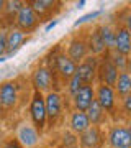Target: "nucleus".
I'll return each instance as SVG.
<instances>
[{
    "label": "nucleus",
    "mask_w": 131,
    "mask_h": 148,
    "mask_svg": "<svg viewBox=\"0 0 131 148\" xmlns=\"http://www.w3.org/2000/svg\"><path fill=\"white\" fill-rule=\"evenodd\" d=\"M94 89H95V102L103 109V112L108 115V119L115 120L116 112H118V99H116L113 87H108L105 84H94Z\"/></svg>",
    "instance_id": "f257e3e1"
},
{
    "label": "nucleus",
    "mask_w": 131,
    "mask_h": 148,
    "mask_svg": "<svg viewBox=\"0 0 131 148\" xmlns=\"http://www.w3.org/2000/svg\"><path fill=\"white\" fill-rule=\"evenodd\" d=\"M84 5H85V2H84V0H82V2H79V3H77V7H79V8H84Z\"/></svg>",
    "instance_id": "473e14b6"
},
{
    "label": "nucleus",
    "mask_w": 131,
    "mask_h": 148,
    "mask_svg": "<svg viewBox=\"0 0 131 148\" xmlns=\"http://www.w3.org/2000/svg\"><path fill=\"white\" fill-rule=\"evenodd\" d=\"M82 86H84V82H82V79L79 77V74L75 73L72 77H71L67 82H66V92H67L69 97H72V95L75 94V92H77V90L80 89Z\"/></svg>",
    "instance_id": "393cba45"
},
{
    "label": "nucleus",
    "mask_w": 131,
    "mask_h": 148,
    "mask_svg": "<svg viewBox=\"0 0 131 148\" xmlns=\"http://www.w3.org/2000/svg\"><path fill=\"white\" fill-rule=\"evenodd\" d=\"M98 32H100V38H102V41L105 45V49H107V53L108 51H113V43H115V28L111 27V25H98Z\"/></svg>",
    "instance_id": "4be33fe9"
},
{
    "label": "nucleus",
    "mask_w": 131,
    "mask_h": 148,
    "mask_svg": "<svg viewBox=\"0 0 131 148\" xmlns=\"http://www.w3.org/2000/svg\"><path fill=\"white\" fill-rule=\"evenodd\" d=\"M85 115H87V119H89L90 125H94V127H102V125H105L107 122L110 120L108 115L103 112V109H102L95 101L92 102L90 107L85 110Z\"/></svg>",
    "instance_id": "412c9836"
},
{
    "label": "nucleus",
    "mask_w": 131,
    "mask_h": 148,
    "mask_svg": "<svg viewBox=\"0 0 131 148\" xmlns=\"http://www.w3.org/2000/svg\"><path fill=\"white\" fill-rule=\"evenodd\" d=\"M26 41V35L21 33L20 30H16L15 27H10L7 30V58L13 56V54L23 46V43Z\"/></svg>",
    "instance_id": "f3484780"
},
{
    "label": "nucleus",
    "mask_w": 131,
    "mask_h": 148,
    "mask_svg": "<svg viewBox=\"0 0 131 148\" xmlns=\"http://www.w3.org/2000/svg\"><path fill=\"white\" fill-rule=\"evenodd\" d=\"M66 56L69 59H72L75 64H79L80 61H84L87 56H89V46H87V40L84 36H79V35H74L67 43V48H66Z\"/></svg>",
    "instance_id": "9d476101"
},
{
    "label": "nucleus",
    "mask_w": 131,
    "mask_h": 148,
    "mask_svg": "<svg viewBox=\"0 0 131 148\" xmlns=\"http://www.w3.org/2000/svg\"><path fill=\"white\" fill-rule=\"evenodd\" d=\"M118 109H120L126 117H130V114H131V94L123 97V99L118 102Z\"/></svg>",
    "instance_id": "bb28decb"
},
{
    "label": "nucleus",
    "mask_w": 131,
    "mask_h": 148,
    "mask_svg": "<svg viewBox=\"0 0 131 148\" xmlns=\"http://www.w3.org/2000/svg\"><path fill=\"white\" fill-rule=\"evenodd\" d=\"M21 5H23V2H20V0H5V7H3L2 15L5 20L10 21L12 27H13V20H15L18 10L21 8Z\"/></svg>",
    "instance_id": "5701e85b"
},
{
    "label": "nucleus",
    "mask_w": 131,
    "mask_h": 148,
    "mask_svg": "<svg viewBox=\"0 0 131 148\" xmlns=\"http://www.w3.org/2000/svg\"><path fill=\"white\" fill-rule=\"evenodd\" d=\"M118 77V69L113 66V63L108 58V53H105L98 61V69H97V81L95 84H105L108 87H113Z\"/></svg>",
    "instance_id": "0eeeda50"
},
{
    "label": "nucleus",
    "mask_w": 131,
    "mask_h": 148,
    "mask_svg": "<svg viewBox=\"0 0 131 148\" xmlns=\"http://www.w3.org/2000/svg\"><path fill=\"white\" fill-rule=\"evenodd\" d=\"M44 107H46L48 127H56L64 114V97L59 90H49L44 94Z\"/></svg>",
    "instance_id": "7ed1b4c3"
},
{
    "label": "nucleus",
    "mask_w": 131,
    "mask_h": 148,
    "mask_svg": "<svg viewBox=\"0 0 131 148\" xmlns=\"http://www.w3.org/2000/svg\"><path fill=\"white\" fill-rule=\"evenodd\" d=\"M28 5L33 8V12L38 15V18L41 21H44L46 18H51L56 12L61 10V5L59 2H54V0H30Z\"/></svg>",
    "instance_id": "2eb2a0df"
},
{
    "label": "nucleus",
    "mask_w": 131,
    "mask_h": 148,
    "mask_svg": "<svg viewBox=\"0 0 131 148\" xmlns=\"http://www.w3.org/2000/svg\"><path fill=\"white\" fill-rule=\"evenodd\" d=\"M30 119L31 125L36 128L39 133H43L48 128V120H46V107H44V94L33 90L31 99H30Z\"/></svg>",
    "instance_id": "f03ea898"
},
{
    "label": "nucleus",
    "mask_w": 131,
    "mask_h": 148,
    "mask_svg": "<svg viewBox=\"0 0 131 148\" xmlns=\"http://www.w3.org/2000/svg\"><path fill=\"white\" fill-rule=\"evenodd\" d=\"M58 148H61V147H58Z\"/></svg>",
    "instance_id": "c9c22d12"
},
{
    "label": "nucleus",
    "mask_w": 131,
    "mask_h": 148,
    "mask_svg": "<svg viewBox=\"0 0 131 148\" xmlns=\"http://www.w3.org/2000/svg\"><path fill=\"white\" fill-rule=\"evenodd\" d=\"M5 61H7V56H0V64L5 63Z\"/></svg>",
    "instance_id": "72a5a7b5"
},
{
    "label": "nucleus",
    "mask_w": 131,
    "mask_h": 148,
    "mask_svg": "<svg viewBox=\"0 0 131 148\" xmlns=\"http://www.w3.org/2000/svg\"><path fill=\"white\" fill-rule=\"evenodd\" d=\"M102 15V10H95V12H90V13H87V15L84 16H80L75 23H74V27H79V25H82V23H85V21H90V20H94V18H97V16Z\"/></svg>",
    "instance_id": "cd10ccee"
},
{
    "label": "nucleus",
    "mask_w": 131,
    "mask_h": 148,
    "mask_svg": "<svg viewBox=\"0 0 131 148\" xmlns=\"http://www.w3.org/2000/svg\"><path fill=\"white\" fill-rule=\"evenodd\" d=\"M3 7H5V0H0V15H2V12H3Z\"/></svg>",
    "instance_id": "2f4dec72"
},
{
    "label": "nucleus",
    "mask_w": 131,
    "mask_h": 148,
    "mask_svg": "<svg viewBox=\"0 0 131 148\" xmlns=\"http://www.w3.org/2000/svg\"><path fill=\"white\" fill-rule=\"evenodd\" d=\"M113 51L121 56L130 58L131 53V33L130 28H126V25L118 23V27L115 28V43H113Z\"/></svg>",
    "instance_id": "4468645a"
},
{
    "label": "nucleus",
    "mask_w": 131,
    "mask_h": 148,
    "mask_svg": "<svg viewBox=\"0 0 131 148\" xmlns=\"http://www.w3.org/2000/svg\"><path fill=\"white\" fill-rule=\"evenodd\" d=\"M20 101L18 84L15 81H3L0 82V109L12 110Z\"/></svg>",
    "instance_id": "6e6552de"
},
{
    "label": "nucleus",
    "mask_w": 131,
    "mask_h": 148,
    "mask_svg": "<svg viewBox=\"0 0 131 148\" xmlns=\"http://www.w3.org/2000/svg\"><path fill=\"white\" fill-rule=\"evenodd\" d=\"M74 148H79V147H74Z\"/></svg>",
    "instance_id": "f704fd0d"
},
{
    "label": "nucleus",
    "mask_w": 131,
    "mask_h": 148,
    "mask_svg": "<svg viewBox=\"0 0 131 148\" xmlns=\"http://www.w3.org/2000/svg\"><path fill=\"white\" fill-rule=\"evenodd\" d=\"M105 145V132L102 127L90 125L85 132L77 135V147L79 148H102Z\"/></svg>",
    "instance_id": "1a4fd4ad"
},
{
    "label": "nucleus",
    "mask_w": 131,
    "mask_h": 148,
    "mask_svg": "<svg viewBox=\"0 0 131 148\" xmlns=\"http://www.w3.org/2000/svg\"><path fill=\"white\" fill-rule=\"evenodd\" d=\"M95 101V89L92 84H84L75 94L71 97L72 110L85 112L90 107V104Z\"/></svg>",
    "instance_id": "f8f14e48"
},
{
    "label": "nucleus",
    "mask_w": 131,
    "mask_h": 148,
    "mask_svg": "<svg viewBox=\"0 0 131 148\" xmlns=\"http://www.w3.org/2000/svg\"><path fill=\"white\" fill-rule=\"evenodd\" d=\"M56 76L44 66V64H38L31 73V86L33 90H38L41 94H48L49 90H52V84H54Z\"/></svg>",
    "instance_id": "423d86ee"
},
{
    "label": "nucleus",
    "mask_w": 131,
    "mask_h": 148,
    "mask_svg": "<svg viewBox=\"0 0 131 148\" xmlns=\"http://www.w3.org/2000/svg\"><path fill=\"white\" fill-rule=\"evenodd\" d=\"M0 56H7V30H0Z\"/></svg>",
    "instance_id": "c85d7f7f"
},
{
    "label": "nucleus",
    "mask_w": 131,
    "mask_h": 148,
    "mask_svg": "<svg viewBox=\"0 0 131 148\" xmlns=\"http://www.w3.org/2000/svg\"><path fill=\"white\" fill-rule=\"evenodd\" d=\"M16 142L23 148H36L41 140V133L31 123H21L16 130Z\"/></svg>",
    "instance_id": "ddd939ff"
},
{
    "label": "nucleus",
    "mask_w": 131,
    "mask_h": 148,
    "mask_svg": "<svg viewBox=\"0 0 131 148\" xmlns=\"http://www.w3.org/2000/svg\"><path fill=\"white\" fill-rule=\"evenodd\" d=\"M113 90H115V95L118 102L126 97V95L131 94V76L130 71H123V73H118V77H116V82L113 86Z\"/></svg>",
    "instance_id": "aec40b11"
},
{
    "label": "nucleus",
    "mask_w": 131,
    "mask_h": 148,
    "mask_svg": "<svg viewBox=\"0 0 131 148\" xmlns=\"http://www.w3.org/2000/svg\"><path fill=\"white\" fill-rule=\"evenodd\" d=\"M98 61H100V58L89 54L84 61H80V63L77 64V71H75V73L79 74V77L82 79L84 84H92V86L95 84V81H97Z\"/></svg>",
    "instance_id": "9b49d317"
},
{
    "label": "nucleus",
    "mask_w": 131,
    "mask_h": 148,
    "mask_svg": "<svg viewBox=\"0 0 131 148\" xmlns=\"http://www.w3.org/2000/svg\"><path fill=\"white\" fill-rule=\"evenodd\" d=\"M2 148H23V147L16 142V138H7L2 145Z\"/></svg>",
    "instance_id": "c756f323"
},
{
    "label": "nucleus",
    "mask_w": 131,
    "mask_h": 148,
    "mask_svg": "<svg viewBox=\"0 0 131 148\" xmlns=\"http://www.w3.org/2000/svg\"><path fill=\"white\" fill-rule=\"evenodd\" d=\"M108 58H110V61L113 63V66L118 69V73L130 71V58L121 56V54L115 53V51H108Z\"/></svg>",
    "instance_id": "b1692460"
},
{
    "label": "nucleus",
    "mask_w": 131,
    "mask_h": 148,
    "mask_svg": "<svg viewBox=\"0 0 131 148\" xmlns=\"http://www.w3.org/2000/svg\"><path fill=\"white\" fill-rule=\"evenodd\" d=\"M105 142L110 148H131V130L123 123H110L105 133Z\"/></svg>",
    "instance_id": "20e7f679"
},
{
    "label": "nucleus",
    "mask_w": 131,
    "mask_h": 148,
    "mask_svg": "<svg viewBox=\"0 0 131 148\" xmlns=\"http://www.w3.org/2000/svg\"><path fill=\"white\" fill-rule=\"evenodd\" d=\"M69 130L74 133V135H80L82 132H85L87 128L90 127V122L85 115V112H77V110H72L69 114Z\"/></svg>",
    "instance_id": "a211bd4d"
},
{
    "label": "nucleus",
    "mask_w": 131,
    "mask_h": 148,
    "mask_svg": "<svg viewBox=\"0 0 131 148\" xmlns=\"http://www.w3.org/2000/svg\"><path fill=\"white\" fill-rule=\"evenodd\" d=\"M87 46H89V54L92 56H103L107 53V49H105V45L102 41V38H100V32H98V25H95L89 33V38H87Z\"/></svg>",
    "instance_id": "6ab92c4d"
},
{
    "label": "nucleus",
    "mask_w": 131,
    "mask_h": 148,
    "mask_svg": "<svg viewBox=\"0 0 131 148\" xmlns=\"http://www.w3.org/2000/svg\"><path fill=\"white\" fill-rule=\"evenodd\" d=\"M77 71V64L74 63L72 59H69L66 56L64 51L58 54V59H56V66H54V76H59L61 81L64 82H67L71 77H72L74 74Z\"/></svg>",
    "instance_id": "dca6fc26"
},
{
    "label": "nucleus",
    "mask_w": 131,
    "mask_h": 148,
    "mask_svg": "<svg viewBox=\"0 0 131 148\" xmlns=\"http://www.w3.org/2000/svg\"><path fill=\"white\" fill-rule=\"evenodd\" d=\"M56 25H58V20H51V21H49V23L46 25V28H44V32H49V30H52V28L56 27Z\"/></svg>",
    "instance_id": "7c9ffc66"
},
{
    "label": "nucleus",
    "mask_w": 131,
    "mask_h": 148,
    "mask_svg": "<svg viewBox=\"0 0 131 148\" xmlns=\"http://www.w3.org/2000/svg\"><path fill=\"white\" fill-rule=\"evenodd\" d=\"M61 148H74L77 147V135H74L71 130H66L61 137Z\"/></svg>",
    "instance_id": "a878e982"
},
{
    "label": "nucleus",
    "mask_w": 131,
    "mask_h": 148,
    "mask_svg": "<svg viewBox=\"0 0 131 148\" xmlns=\"http://www.w3.org/2000/svg\"><path fill=\"white\" fill-rule=\"evenodd\" d=\"M39 23H41V20L38 18V15L33 12L31 7L28 5V2H23V5L13 20V27L25 35H30L39 27Z\"/></svg>",
    "instance_id": "39448f33"
}]
</instances>
